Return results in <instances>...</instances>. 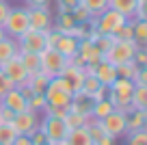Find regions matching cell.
<instances>
[{"mask_svg":"<svg viewBox=\"0 0 147 145\" xmlns=\"http://www.w3.org/2000/svg\"><path fill=\"white\" fill-rule=\"evenodd\" d=\"M132 91H134V82L128 78H115L113 85L108 87V100L113 102L117 110L128 113L132 110Z\"/></svg>","mask_w":147,"mask_h":145,"instance_id":"6da1fadb","label":"cell"},{"mask_svg":"<svg viewBox=\"0 0 147 145\" xmlns=\"http://www.w3.org/2000/svg\"><path fill=\"white\" fill-rule=\"evenodd\" d=\"M15 136H18V132H15V128L11 123L0 121V145H11Z\"/></svg>","mask_w":147,"mask_h":145,"instance_id":"4dcf8cb0","label":"cell"},{"mask_svg":"<svg viewBox=\"0 0 147 145\" xmlns=\"http://www.w3.org/2000/svg\"><path fill=\"white\" fill-rule=\"evenodd\" d=\"M132 108L147 110V85H134V91H132Z\"/></svg>","mask_w":147,"mask_h":145,"instance_id":"484cf974","label":"cell"},{"mask_svg":"<svg viewBox=\"0 0 147 145\" xmlns=\"http://www.w3.org/2000/svg\"><path fill=\"white\" fill-rule=\"evenodd\" d=\"M52 78L48 76V74H43L41 69L39 72H35V74H30V76L26 78V85L32 89V93H43L46 91V87H48V82H50Z\"/></svg>","mask_w":147,"mask_h":145,"instance_id":"7402d4cb","label":"cell"},{"mask_svg":"<svg viewBox=\"0 0 147 145\" xmlns=\"http://www.w3.org/2000/svg\"><path fill=\"white\" fill-rule=\"evenodd\" d=\"M56 7L61 13H71L74 7H78V0H56Z\"/></svg>","mask_w":147,"mask_h":145,"instance_id":"f35d334b","label":"cell"},{"mask_svg":"<svg viewBox=\"0 0 147 145\" xmlns=\"http://www.w3.org/2000/svg\"><path fill=\"white\" fill-rule=\"evenodd\" d=\"M71 15H74V20H76V22L78 24H82V22H87L89 18H91V13H89L87 9H84L82 5H80L78 2V7H74V11H71Z\"/></svg>","mask_w":147,"mask_h":145,"instance_id":"8d00e7d4","label":"cell"},{"mask_svg":"<svg viewBox=\"0 0 147 145\" xmlns=\"http://www.w3.org/2000/svg\"><path fill=\"white\" fill-rule=\"evenodd\" d=\"M117 78H128V80H132L134 76H136V69H138V65L134 63V61H128V63H121V65H117Z\"/></svg>","mask_w":147,"mask_h":145,"instance_id":"f546056e","label":"cell"},{"mask_svg":"<svg viewBox=\"0 0 147 145\" xmlns=\"http://www.w3.org/2000/svg\"><path fill=\"white\" fill-rule=\"evenodd\" d=\"M50 145H67L65 141H56V143H50Z\"/></svg>","mask_w":147,"mask_h":145,"instance_id":"c3c4849f","label":"cell"},{"mask_svg":"<svg viewBox=\"0 0 147 145\" xmlns=\"http://www.w3.org/2000/svg\"><path fill=\"white\" fill-rule=\"evenodd\" d=\"M125 141L128 145H147V130H134V132H128L125 134Z\"/></svg>","mask_w":147,"mask_h":145,"instance_id":"d6a6232c","label":"cell"},{"mask_svg":"<svg viewBox=\"0 0 147 145\" xmlns=\"http://www.w3.org/2000/svg\"><path fill=\"white\" fill-rule=\"evenodd\" d=\"M71 89L65 85V80H61L59 76H54L48 82L46 91H43V98H46L48 106H69L71 102Z\"/></svg>","mask_w":147,"mask_h":145,"instance_id":"7a4b0ae2","label":"cell"},{"mask_svg":"<svg viewBox=\"0 0 147 145\" xmlns=\"http://www.w3.org/2000/svg\"><path fill=\"white\" fill-rule=\"evenodd\" d=\"M113 41H115V37H113V35H97V39L93 41V43L97 45V50H100L102 56H104L106 52H108V48L113 45Z\"/></svg>","mask_w":147,"mask_h":145,"instance_id":"e575fe53","label":"cell"},{"mask_svg":"<svg viewBox=\"0 0 147 145\" xmlns=\"http://www.w3.org/2000/svg\"><path fill=\"white\" fill-rule=\"evenodd\" d=\"M18 41L13 39V37H2V39H0V65L2 63H7V61L9 59H13L15 54H18Z\"/></svg>","mask_w":147,"mask_h":145,"instance_id":"ffe728a7","label":"cell"},{"mask_svg":"<svg viewBox=\"0 0 147 145\" xmlns=\"http://www.w3.org/2000/svg\"><path fill=\"white\" fill-rule=\"evenodd\" d=\"M46 106H48V102H46V98H43V93H35V95L28 98V110H35V113L41 115L43 110H46Z\"/></svg>","mask_w":147,"mask_h":145,"instance_id":"1f68e13d","label":"cell"},{"mask_svg":"<svg viewBox=\"0 0 147 145\" xmlns=\"http://www.w3.org/2000/svg\"><path fill=\"white\" fill-rule=\"evenodd\" d=\"M76 20H74L71 13H56V18H52V28L59 33H65V35H69V33L74 30V26H76Z\"/></svg>","mask_w":147,"mask_h":145,"instance_id":"d6986e66","label":"cell"},{"mask_svg":"<svg viewBox=\"0 0 147 145\" xmlns=\"http://www.w3.org/2000/svg\"><path fill=\"white\" fill-rule=\"evenodd\" d=\"M69 106H46V110H43V115H50V117H56V119H63L65 115H67Z\"/></svg>","mask_w":147,"mask_h":145,"instance_id":"d590c367","label":"cell"},{"mask_svg":"<svg viewBox=\"0 0 147 145\" xmlns=\"http://www.w3.org/2000/svg\"><path fill=\"white\" fill-rule=\"evenodd\" d=\"M39 121H41V115L35 113V110H20V113L13 115V119H11V126L15 128V132L18 134H26L30 136L35 130H39Z\"/></svg>","mask_w":147,"mask_h":145,"instance_id":"52a82bcc","label":"cell"},{"mask_svg":"<svg viewBox=\"0 0 147 145\" xmlns=\"http://www.w3.org/2000/svg\"><path fill=\"white\" fill-rule=\"evenodd\" d=\"M134 85H147V67H138L136 69V76L132 78Z\"/></svg>","mask_w":147,"mask_h":145,"instance_id":"60d3db41","label":"cell"},{"mask_svg":"<svg viewBox=\"0 0 147 145\" xmlns=\"http://www.w3.org/2000/svg\"><path fill=\"white\" fill-rule=\"evenodd\" d=\"M110 9L119 11L125 18H134V9H136V0H108Z\"/></svg>","mask_w":147,"mask_h":145,"instance_id":"d4e9b609","label":"cell"},{"mask_svg":"<svg viewBox=\"0 0 147 145\" xmlns=\"http://www.w3.org/2000/svg\"><path fill=\"white\" fill-rule=\"evenodd\" d=\"M65 143L67 145H93V139L89 136L87 128H74V130L67 132Z\"/></svg>","mask_w":147,"mask_h":145,"instance_id":"44dd1931","label":"cell"},{"mask_svg":"<svg viewBox=\"0 0 147 145\" xmlns=\"http://www.w3.org/2000/svg\"><path fill=\"white\" fill-rule=\"evenodd\" d=\"M84 67H76V65H65L63 69H61L59 78L61 80H65V85L71 89V93H76V91L82 89V82H84Z\"/></svg>","mask_w":147,"mask_h":145,"instance_id":"7c38bea8","label":"cell"},{"mask_svg":"<svg viewBox=\"0 0 147 145\" xmlns=\"http://www.w3.org/2000/svg\"><path fill=\"white\" fill-rule=\"evenodd\" d=\"M100 87H102L100 80H97L93 74H87V76H84V82H82V89H80V91H84V93H89V95L93 98V93H95Z\"/></svg>","mask_w":147,"mask_h":145,"instance_id":"836d02e7","label":"cell"},{"mask_svg":"<svg viewBox=\"0 0 147 145\" xmlns=\"http://www.w3.org/2000/svg\"><path fill=\"white\" fill-rule=\"evenodd\" d=\"M18 54H20V59H22V65H24V69H26L28 76L41 69V63H39V54H35V52H18Z\"/></svg>","mask_w":147,"mask_h":145,"instance_id":"cb8c5ba5","label":"cell"},{"mask_svg":"<svg viewBox=\"0 0 147 145\" xmlns=\"http://www.w3.org/2000/svg\"><path fill=\"white\" fill-rule=\"evenodd\" d=\"M93 104H95V100H93L89 93H84V91H76V93L71 95V102H69V110H76V113L84 115V117H91Z\"/></svg>","mask_w":147,"mask_h":145,"instance_id":"4fadbf2b","label":"cell"},{"mask_svg":"<svg viewBox=\"0 0 147 145\" xmlns=\"http://www.w3.org/2000/svg\"><path fill=\"white\" fill-rule=\"evenodd\" d=\"M134 63L138 65V67H147V48H143V45H138L136 52H134Z\"/></svg>","mask_w":147,"mask_h":145,"instance_id":"74e56055","label":"cell"},{"mask_svg":"<svg viewBox=\"0 0 147 145\" xmlns=\"http://www.w3.org/2000/svg\"><path fill=\"white\" fill-rule=\"evenodd\" d=\"M110 110H115V106H113V102H110L108 98H104V100H97L95 104H93L91 117H93V119H104Z\"/></svg>","mask_w":147,"mask_h":145,"instance_id":"83f0119b","label":"cell"},{"mask_svg":"<svg viewBox=\"0 0 147 145\" xmlns=\"http://www.w3.org/2000/svg\"><path fill=\"white\" fill-rule=\"evenodd\" d=\"M26 2V7H43V5H48L50 0H24Z\"/></svg>","mask_w":147,"mask_h":145,"instance_id":"bcb514c9","label":"cell"},{"mask_svg":"<svg viewBox=\"0 0 147 145\" xmlns=\"http://www.w3.org/2000/svg\"><path fill=\"white\" fill-rule=\"evenodd\" d=\"M0 69H2V74H5V76L9 78L11 82H13V87H18V85H22V82H26V78H28L26 69H24V65H22V59H20V54H15L13 59H9L7 63H2V65H0Z\"/></svg>","mask_w":147,"mask_h":145,"instance_id":"8fae6325","label":"cell"},{"mask_svg":"<svg viewBox=\"0 0 147 145\" xmlns=\"http://www.w3.org/2000/svg\"><path fill=\"white\" fill-rule=\"evenodd\" d=\"M91 15H100L108 9V0H78Z\"/></svg>","mask_w":147,"mask_h":145,"instance_id":"f1b7e54d","label":"cell"},{"mask_svg":"<svg viewBox=\"0 0 147 145\" xmlns=\"http://www.w3.org/2000/svg\"><path fill=\"white\" fill-rule=\"evenodd\" d=\"M41 145H50V143H48V141H46V143H41Z\"/></svg>","mask_w":147,"mask_h":145,"instance_id":"681fc988","label":"cell"},{"mask_svg":"<svg viewBox=\"0 0 147 145\" xmlns=\"http://www.w3.org/2000/svg\"><path fill=\"white\" fill-rule=\"evenodd\" d=\"M2 28L9 37L18 39L24 30H28V13L26 7H11L9 13H7L5 22H2Z\"/></svg>","mask_w":147,"mask_h":145,"instance_id":"3957f363","label":"cell"},{"mask_svg":"<svg viewBox=\"0 0 147 145\" xmlns=\"http://www.w3.org/2000/svg\"><path fill=\"white\" fill-rule=\"evenodd\" d=\"M93 76L100 80V85L110 87V85H113V80L117 78V69H115V65H113V63H108L106 59H102V61H97V63L93 65Z\"/></svg>","mask_w":147,"mask_h":145,"instance_id":"5bb4252c","label":"cell"},{"mask_svg":"<svg viewBox=\"0 0 147 145\" xmlns=\"http://www.w3.org/2000/svg\"><path fill=\"white\" fill-rule=\"evenodd\" d=\"M9 2L7 0H0V26H2V22H5V18H7V13H9Z\"/></svg>","mask_w":147,"mask_h":145,"instance_id":"ee69618b","label":"cell"},{"mask_svg":"<svg viewBox=\"0 0 147 145\" xmlns=\"http://www.w3.org/2000/svg\"><path fill=\"white\" fill-rule=\"evenodd\" d=\"M11 145H32V141H30V136H26V134H18Z\"/></svg>","mask_w":147,"mask_h":145,"instance_id":"f6af8a7d","label":"cell"},{"mask_svg":"<svg viewBox=\"0 0 147 145\" xmlns=\"http://www.w3.org/2000/svg\"><path fill=\"white\" fill-rule=\"evenodd\" d=\"M138 45L134 43V41H121V39H115L113 41V45L108 48V52H106L102 59H106L108 63H113L117 67V65L121 63H128V61L134 59V52H136Z\"/></svg>","mask_w":147,"mask_h":145,"instance_id":"277c9868","label":"cell"},{"mask_svg":"<svg viewBox=\"0 0 147 145\" xmlns=\"http://www.w3.org/2000/svg\"><path fill=\"white\" fill-rule=\"evenodd\" d=\"M0 104H5L7 108H11L13 113H20V110H26L28 108V100L24 98V93L18 89V87H13V89L7 91L5 98L0 100Z\"/></svg>","mask_w":147,"mask_h":145,"instance_id":"9a60e30c","label":"cell"},{"mask_svg":"<svg viewBox=\"0 0 147 145\" xmlns=\"http://www.w3.org/2000/svg\"><path fill=\"white\" fill-rule=\"evenodd\" d=\"M117 143V139H113L110 134H104V136H100L97 141H93V145H115Z\"/></svg>","mask_w":147,"mask_h":145,"instance_id":"7bdbcfd3","label":"cell"},{"mask_svg":"<svg viewBox=\"0 0 147 145\" xmlns=\"http://www.w3.org/2000/svg\"><path fill=\"white\" fill-rule=\"evenodd\" d=\"M89 121V117L76 113V110H67V115L63 117V123L67 126V130H74V128H84Z\"/></svg>","mask_w":147,"mask_h":145,"instance_id":"4316f807","label":"cell"},{"mask_svg":"<svg viewBox=\"0 0 147 145\" xmlns=\"http://www.w3.org/2000/svg\"><path fill=\"white\" fill-rule=\"evenodd\" d=\"M132 41L136 45H143V48H147V20H136L132 18Z\"/></svg>","mask_w":147,"mask_h":145,"instance_id":"603a6c76","label":"cell"},{"mask_svg":"<svg viewBox=\"0 0 147 145\" xmlns=\"http://www.w3.org/2000/svg\"><path fill=\"white\" fill-rule=\"evenodd\" d=\"M39 130L46 134L48 143H56V141H65L67 136V126L63 123V119L50 117V115H43V119L39 121Z\"/></svg>","mask_w":147,"mask_h":145,"instance_id":"ba28073f","label":"cell"},{"mask_svg":"<svg viewBox=\"0 0 147 145\" xmlns=\"http://www.w3.org/2000/svg\"><path fill=\"white\" fill-rule=\"evenodd\" d=\"M9 89H13V82H11L9 78L2 74V69H0V100L5 98V93H7Z\"/></svg>","mask_w":147,"mask_h":145,"instance_id":"ab89813d","label":"cell"},{"mask_svg":"<svg viewBox=\"0 0 147 145\" xmlns=\"http://www.w3.org/2000/svg\"><path fill=\"white\" fill-rule=\"evenodd\" d=\"M46 33H43V30H35V28L24 30L22 35L15 39V41H18V50L20 52H35V54H39L41 50L48 48V45H46Z\"/></svg>","mask_w":147,"mask_h":145,"instance_id":"5b68a950","label":"cell"},{"mask_svg":"<svg viewBox=\"0 0 147 145\" xmlns=\"http://www.w3.org/2000/svg\"><path fill=\"white\" fill-rule=\"evenodd\" d=\"M125 128H128V132H134V130H143V128H147V110H128L125 113ZM125 132V134H128Z\"/></svg>","mask_w":147,"mask_h":145,"instance_id":"ac0fdd59","label":"cell"},{"mask_svg":"<svg viewBox=\"0 0 147 145\" xmlns=\"http://www.w3.org/2000/svg\"><path fill=\"white\" fill-rule=\"evenodd\" d=\"M2 37H7V33H5V28L0 26V39H2Z\"/></svg>","mask_w":147,"mask_h":145,"instance_id":"7dc6e473","label":"cell"},{"mask_svg":"<svg viewBox=\"0 0 147 145\" xmlns=\"http://www.w3.org/2000/svg\"><path fill=\"white\" fill-rule=\"evenodd\" d=\"M26 13H28V28H35V30H50L52 28V13H50V7L43 5V7H26Z\"/></svg>","mask_w":147,"mask_h":145,"instance_id":"9c48e42d","label":"cell"},{"mask_svg":"<svg viewBox=\"0 0 147 145\" xmlns=\"http://www.w3.org/2000/svg\"><path fill=\"white\" fill-rule=\"evenodd\" d=\"M52 48L59 50L65 59H69V56H74L78 52V39L71 37V35H65V33H59V37H56V41H54Z\"/></svg>","mask_w":147,"mask_h":145,"instance_id":"2e32d148","label":"cell"},{"mask_svg":"<svg viewBox=\"0 0 147 145\" xmlns=\"http://www.w3.org/2000/svg\"><path fill=\"white\" fill-rule=\"evenodd\" d=\"M100 121H102L104 132L110 134L113 139H121V136H125V132H128V128H125V113H121V110H117V108L110 110Z\"/></svg>","mask_w":147,"mask_h":145,"instance_id":"30bf717a","label":"cell"},{"mask_svg":"<svg viewBox=\"0 0 147 145\" xmlns=\"http://www.w3.org/2000/svg\"><path fill=\"white\" fill-rule=\"evenodd\" d=\"M78 54L84 59L87 65H95L97 61H102V52L97 50V45L91 39H80L78 41Z\"/></svg>","mask_w":147,"mask_h":145,"instance_id":"e0dca14e","label":"cell"},{"mask_svg":"<svg viewBox=\"0 0 147 145\" xmlns=\"http://www.w3.org/2000/svg\"><path fill=\"white\" fill-rule=\"evenodd\" d=\"M13 115H15V113H13L11 108H7L5 104H0V121H2V123H11Z\"/></svg>","mask_w":147,"mask_h":145,"instance_id":"b9f144b4","label":"cell"},{"mask_svg":"<svg viewBox=\"0 0 147 145\" xmlns=\"http://www.w3.org/2000/svg\"><path fill=\"white\" fill-rule=\"evenodd\" d=\"M39 63H41V72L43 74H48L50 78H54V76H59L61 69L67 65V59H65L59 50H54V48H46V50L39 52Z\"/></svg>","mask_w":147,"mask_h":145,"instance_id":"8992f818","label":"cell"}]
</instances>
